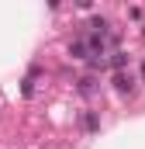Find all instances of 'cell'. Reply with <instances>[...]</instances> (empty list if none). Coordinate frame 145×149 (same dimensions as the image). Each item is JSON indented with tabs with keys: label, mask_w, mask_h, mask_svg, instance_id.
I'll return each mask as SVG.
<instances>
[{
	"label": "cell",
	"mask_w": 145,
	"mask_h": 149,
	"mask_svg": "<svg viewBox=\"0 0 145 149\" xmlns=\"http://www.w3.org/2000/svg\"><path fill=\"white\" fill-rule=\"evenodd\" d=\"M83 128L86 132H97V114H83Z\"/></svg>",
	"instance_id": "cell-3"
},
{
	"label": "cell",
	"mask_w": 145,
	"mask_h": 149,
	"mask_svg": "<svg viewBox=\"0 0 145 149\" xmlns=\"http://www.w3.org/2000/svg\"><path fill=\"white\" fill-rule=\"evenodd\" d=\"M86 52H90V49H86L83 38H76V42L69 45V56H72V59H86Z\"/></svg>",
	"instance_id": "cell-1"
},
{
	"label": "cell",
	"mask_w": 145,
	"mask_h": 149,
	"mask_svg": "<svg viewBox=\"0 0 145 149\" xmlns=\"http://www.w3.org/2000/svg\"><path fill=\"white\" fill-rule=\"evenodd\" d=\"M114 87L124 94V90H131V87H135V80H131L128 73H114Z\"/></svg>",
	"instance_id": "cell-2"
},
{
	"label": "cell",
	"mask_w": 145,
	"mask_h": 149,
	"mask_svg": "<svg viewBox=\"0 0 145 149\" xmlns=\"http://www.w3.org/2000/svg\"><path fill=\"white\" fill-rule=\"evenodd\" d=\"M142 31H145V28H142Z\"/></svg>",
	"instance_id": "cell-4"
}]
</instances>
